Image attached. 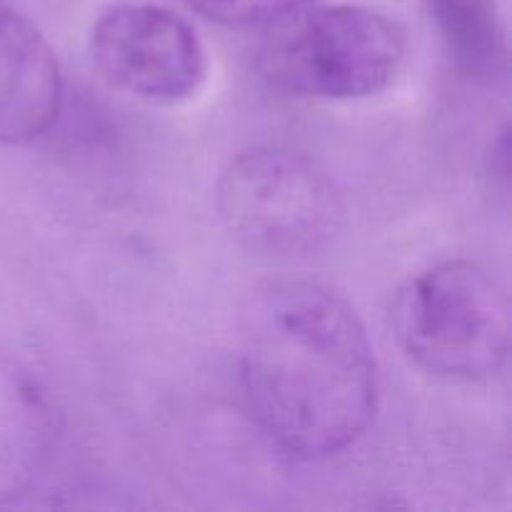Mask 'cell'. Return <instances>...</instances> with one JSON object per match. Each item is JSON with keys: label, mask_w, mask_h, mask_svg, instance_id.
<instances>
[{"label": "cell", "mask_w": 512, "mask_h": 512, "mask_svg": "<svg viewBox=\"0 0 512 512\" xmlns=\"http://www.w3.org/2000/svg\"><path fill=\"white\" fill-rule=\"evenodd\" d=\"M235 358L253 423L288 458H335L373 425V343L353 305L325 285L268 280L250 290Z\"/></svg>", "instance_id": "obj_1"}, {"label": "cell", "mask_w": 512, "mask_h": 512, "mask_svg": "<svg viewBox=\"0 0 512 512\" xmlns=\"http://www.w3.org/2000/svg\"><path fill=\"white\" fill-rule=\"evenodd\" d=\"M405 55L408 35L390 15L358 3H310L268 23L255 68L290 95L360 100L388 88Z\"/></svg>", "instance_id": "obj_2"}, {"label": "cell", "mask_w": 512, "mask_h": 512, "mask_svg": "<svg viewBox=\"0 0 512 512\" xmlns=\"http://www.w3.org/2000/svg\"><path fill=\"white\" fill-rule=\"evenodd\" d=\"M393 328L420 370L450 383H483L508 363V290L480 263L445 260L405 283Z\"/></svg>", "instance_id": "obj_3"}, {"label": "cell", "mask_w": 512, "mask_h": 512, "mask_svg": "<svg viewBox=\"0 0 512 512\" xmlns=\"http://www.w3.org/2000/svg\"><path fill=\"white\" fill-rule=\"evenodd\" d=\"M215 205L228 233L263 258H310L338 240L348 208L335 180L308 155L250 148L223 168Z\"/></svg>", "instance_id": "obj_4"}, {"label": "cell", "mask_w": 512, "mask_h": 512, "mask_svg": "<svg viewBox=\"0 0 512 512\" xmlns=\"http://www.w3.org/2000/svg\"><path fill=\"white\" fill-rule=\"evenodd\" d=\"M90 55L113 88L155 105L188 103L208 78V53L183 15L153 3L105 10Z\"/></svg>", "instance_id": "obj_5"}, {"label": "cell", "mask_w": 512, "mask_h": 512, "mask_svg": "<svg viewBox=\"0 0 512 512\" xmlns=\"http://www.w3.org/2000/svg\"><path fill=\"white\" fill-rule=\"evenodd\" d=\"M63 105V73L45 35L0 3V143L48 133Z\"/></svg>", "instance_id": "obj_6"}, {"label": "cell", "mask_w": 512, "mask_h": 512, "mask_svg": "<svg viewBox=\"0 0 512 512\" xmlns=\"http://www.w3.org/2000/svg\"><path fill=\"white\" fill-rule=\"evenodd\" d=\"M428 10L455 65L468 73L503 68L508 45L490 0H428Z\"/></svg>", "instance_id": "obj_7"}, {"label": "cell", "mask_w": 512, "mask_h": 512, "mask_svg": "<svg viewBox=\"0 0 512 512\" xmlns=\"http://www.w3.org/2000/svg\"><path fill=\"white\" fill-rule=\"evenodd\" d=\"M40 398L33 383L13 370H0V493L15 488V480L28 463L20 445L35 438L40 425Z\"/></svg>", "instance_id": "obj_8"}, {"label": "cell", "mask_w": 512, "mask_h": 512, "mask_svg": "<svg viewBox=\"0 0 512 512\" xmlns=\"http://www.w3.org/2000/svg\"><path fill=\"white\" fill-rule=\"evenodd\" d=\"M195 13L223 25H268L315 0H185Z\"/></svg>", "instance_id": "obj_9"}]
</instances>
